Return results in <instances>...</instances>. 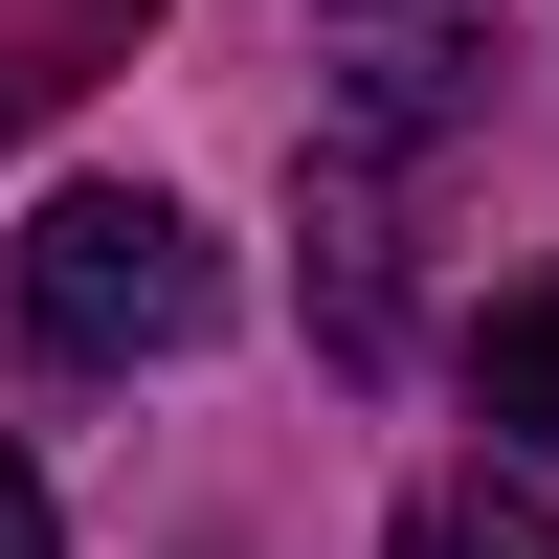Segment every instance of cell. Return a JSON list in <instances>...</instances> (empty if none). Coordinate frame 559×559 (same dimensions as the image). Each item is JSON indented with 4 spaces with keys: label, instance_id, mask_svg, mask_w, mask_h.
<instances>
[{
    "label": "cell",
    "instance_id": "obj_1",
    "mask_svg": "<svg viewBox=\"0 0 559 559\" xmlns=\"http://www.w3.org/2000/svg\"><path fill=\"white\" fill-rule=\"evenodd\" d=\"M224 313V247L157 202V179H68V202L23 224V336L68 358V381H112V358H179Z\"/></svg>",
    "mask_w": 559,
    "mask_h": 559
},
{
    "label": "cell",
    "instance_id": "obj_2",
    "mask_svg": "<svg viewBox=\"0 0 559 559\" xmlns=\"http://www.w3.org/2000/svg\"><path fill=\"white\" fill-rule=\"evenodd\" d=\"M492 112V0H336V134L358 157H426Z\"/></svg>",
    "mask_w": 559,
    "mask_h": 559
},
{
    "label": "cell",
    "instance_id": "obj_3",
    "mask_svg": "<svg viewBox=\"0 0 559 559\" xmlns=\"http://www.w3.org/2000/svg\"><path fill=\"white\" fill-rule=\"evenodd\" d=\"M403 559H559V492L537 471H426L403 492Z\"/></svg>",
    "mask_w": 559,
    "mask_h": 559
},
{
    "label": "cell",
    "instance_id": "obj_4",
    "mask_svg": "<svg viewBox=\"0 0 559 559\" xmlns=\"http://www.w3.org/2000/svg\"><path fill=\"white\" fill-rule=\"evenodd\" d=\"M471 403H492V426H515L537 471H559V269H537V292H515V313L471 336Z\"/></svg>",
    "mask_w": 559,
    "mask_h": 559
},
{
    "label": "cell",
    "instance_id": "obj_5",
    "mask_svg": "<svg viewBox=\"0 0 559 559\" xmlns=\"http://www.w3.org/2000/svg\"><path fill=\"white\" fill-rule=\"evenodd\" d=\"M0 559H68V515H45V471L0 448Z\"/></svg>",
    "mask_w": 559,
    "mask_h": 559
}]
</instances>
